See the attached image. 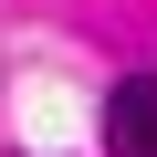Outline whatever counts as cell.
<instances>
[{"instance_id":"1","label":"cell","mask_w":157,"mask_h":157,"mask_svg":"<svg viewBox=\"0 0 157 157\" xmlns=\"http://www.w3.org/2000/svg\"><path fill=\"white\" fill-rule=\"evenodd\" d=\"M105 147L115 157H157V73H136V84L105 94Z\"/></svg>"}]
</instances>
